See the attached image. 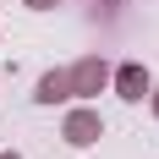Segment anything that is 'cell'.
Instances as JSON below:
<instances>
[{
	"instance_id": "cell-1",
	"label": "cell",
	"mask_w": 159,
	"mask_h": 159,
	"mask_svg": "<svg viewBox=\"0 0 159 159\" xmlns=\"http://www.w3.org/2000/svg\"><path fill=\"white\" fill-rule=\"evenodd\" d=\"M61 137H66L71 148L99 143V137H104V121H99V110H71V115H66V126H61Z\"/></svg>"
},
{
	"instance_id": "cell-2",
	"label": "cell",
	"mask_w": 159,
	"mask_h": 159,
	"mask_svg": "<svg viewBox=\"0 0 159 159\" xmlns=\"http://www.w3.org/2000/svg\"><path fill=\"white\" fill-rule=\"evenodd\" d=\"M110 82V66L99 61V55H82L77 66H71V93H99Z\"/></svg>"
},
{
	"instance_id": "cell-3",
	"label": "cell",
	"mask_w": 159,
	"mask_h": 159,
	"mask_svg": "<svg viewBox=\"0 0 159 159\" xmlns=\"http://www.w3.org/2000/svg\"><path fill=\"white\" fill-rule=\"evenodd\" d=\"M148 88H154V82H148V71H143V66H121V71H115V93L126 99V104H143V99H148Z\"/></svg>"
},
{
	"instance_id": "cell-4",
	"label": "cell",
	"mask_w": 159,
	"mask_h": 159,
	"mask_svg": "<svg viewBox=\"0 0 159 159\" xmlns=\"http://www.w3.org/2000/svg\"><path fill=\"white\" fill-rule=\"evenodd\" d=\"M33 99H39V104H61V99H71V71H44Z\"/></svg>"
},
{
	"instance_id": "cell-5",
	"label": "cell",
	"mask_w": 159,
	"mask_h": 159,
	"mask_svg": "<svg viewBox=\"0 0 159 159\" xmlns=\"http://www.w3.org/2000/svg\"><path fill=\"white\" fill-rule=\"evenodd\" d=\"M28 6H33V11H49V6H55V0H28Z\"/></svg>"
},
{
	"instance_id": "cell-6",
	"label": "cell",
	"mask_w": 159,
	"mask_h": 159,
	"mask_svg": "<svg viewBox=\"0 0 159 159\" xmlns=\"http://www.w3.org/2000/svg\"><path fill=\"white\" fill-rule=\"evenodd\" d=\"M148 99H154V115H159V88H148Z\"/></svg>"
},
{
	"instance_id": "cell-7",
	"label": "cell",
	"mask_w": 159,
	"mask_h": 159,
	"mask_svg": "<svg viewBox=\"0 0 159 159\" xmlns=\"http://www.w3.org/2000/svg\"><path fill=\"white\" fill-rule=\"evenodd\" d=\"M0 159H22V154H0Z\"/></svg>"
}]
</instances>
